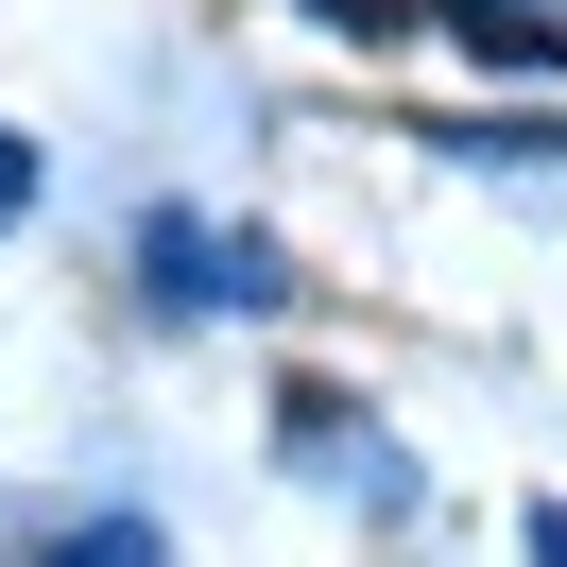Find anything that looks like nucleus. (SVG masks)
<instances>
[{
    "label": "nucleus",
    "mask_w": 567,
    "mask_h": 567,
    "mask_svg": "<svg viewBox=\"0 0 567 567\" xmlns=\"http://www.w3.org/2000/svg\"><path fill=\"white\" fill-rule=\"evenodd\" d=\"M138 276H155V310H276V241H241V224H189V207H155L138 224Z\"/></svg>",
    "instance_id": "obj_1"
},
{
    "label": "nucleus",
    "mask_w": 567,
    "mask_h": 567,
    "mask_svg": "<svg viewBox=\"0 0 567 567\" xmlns=\"http://www.w3.org/2000/svg\"><path fill=\"white\" fill-rule=\"evenodd\" d=\"M18 207H35V155H18V138H0V224H18Z\"/></svg>",
    "instance_id": "obj_5"
},
{
    "label": "nucleus",
    "mask_w": 567,
    "mask_h": 567,
    "mask_svg": "<svg viewBox=\"0 0 567 567\" xmlns=\"http://www.w3.org/2000/svg\"><path fill=\"white\" fill-rule=\"evenodd\" d=\"M447 35L482 52V70H550V52H567L550 18H533V0H447Z\"/></svg>",
    "instance_id": "obj_2"
},
{
    "label": "nucleus",
    "mask_w": 567,
    "mask_h": 567,
    "mask_svg": "<svg viewBox=\"0 0 567 567\" xmlns=\"http://www.w3.org/2000/svg\"><path fill=\"white\" fill-rule=\"evenodd\" d=\"M52 567H173V550H155V516H86V533H52Z\"/></svg>",
    "instance_id": "obj_3"
},
{
    "label": "nucleus",
    "mask_w": 567,
    "mask_h": 567,
    "mask_svg": "<svg viewBox=\"0 0 567 567\" xmlns=\"http://www.w3.org/2000/svg\"><path fill=\"white\" fill-rule=\"evenodd\" d=\"M310 18H344V35H395V18H413V0H310Z\"/></svg>",
    "instance_id": "obj_4"
},
{
    "label": "nucleus",
    "mask_w": 567,
    "mask_h": 567,
    "mask_svg": "<svg viewBox=\"0 0 567 567\" xmlns=\"http://www.w3.org/2000/svg\"><path fill=\"white\" fill-rule=\"evenodd\" d=\"M533 567H567V516H533Z\"/></svg>",
    "instance_id": "obj_6"
}]
</instances>
